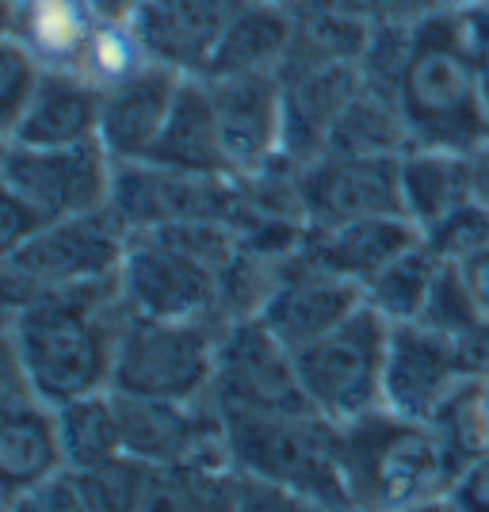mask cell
Here are the masks:
<instances>
[{"label":"cell","instance_id":"cell-1","mask_svg":"<svg viewBox=\"0 0 489 512\" xmlns=\"http://www.w3.org/2000/svg\"><path fill=\"white\" fill-rule=\"evenodd\" d=\"M127 321L130 306L119 276L43 291L31 302L12 337L20 344L39 402L62 406L96 390H111L115 352Z\"/></svg>","mask_w":489,"mask_h":512},{"label":"cell","instance_id":"cell-2","mask_svg":"<svg viewBox=\"0 0 489 512\" xmlns=\"http://www.w3.org/2000/svg\"><path fill=\"white\" fill-rule=\"evenodd\" d=\"M341 463L352 512H405L447 497L463 474L440 428L386 406L341 428Z\"/></svg>","mask_w":489,"mask_h":512},{"label":"cell","instance_id":"cell-3","mask_svg":"<svg viewBox=\"0 0 489 512\" xmlns=\"http://www.w3.org/2000/svg\"><path fill=\"white\" fill-rule=\"evenodd\" d=\"M398 107L413 146L463 150L489 134L474 58L459 43L455 8H436L413 31V54L398 81Z\"/></svg>","mask_w":489,"mask_h":512},{"label":"cell","instance_id":"cell-4","mask_svg":"<svg viewBox=\"0 0 489 512\" xmlns=\"http://www.w3.org/2000/svg\"><path fill=\"white\" fill-rule=\"evenodd\" d=\"M237 474L302 493L333 512H352L341 463V425L318 413H245L218 409Z\"/></svg>","mask_w":489,"mask_h":512},{"label":"cell","instance_id":"cell-5","mask_svg":"<svg viewBox=\"0 0 489 512\" xmlns=\"http://www.w3.org/2000/svg\"><path fill=\"white\" fill-rule=\"evenodd\" d=\"M222 329L226 325H218L214 318L172 321L130 314L115 352L111 390L161 402L211 398Z\"/></svg>","mask_w":489,"mask_h":512},{"label":"cell","instance_id":"cell-6","mask_svg":"<svg viewBox=\"0 0 489 512\" xmlns=\"http://www.w3.org/2000/svg\"><path fill=\"white\" fill-rule=\"evenodd\" d=\"M386 348H390V321L379 318L371 306H363L341 329L295 352L298 379L310 409L341 428L383 409Z\"/></svg>","mask_w":489,"mask_h":512},{"label":"cell","instance_id":"cell-7","mask_svg":"<svg viewBox=\"0 0 489 512\" xmlns=\"http://www.w3.org/2000/svg\"><path fill=\"white\" fill-rule=\"evenodd\" d=\"M241 180L237 176H203L157 165V161H115L111 172V214L130 234L161 230L176 222H234Z\"/></svg>","mask_w":489,"mask_h":512},{"label":"cell","instance_id":"cell-8","mask_svg":"<svg viewBox=\"0 0 489 512\" xmlns=\"http://www.w3.org/2000/svg\"><path fill=\"white\" fill-rule=\"evenodd\" d=\"M211 398L245 413H314L298 379L295 352L260 318L230 321L218 337Z\"/></svg>","mask_w":489,"mask_h":512},{"label":"cell","instance_id":"cell-9","mask_svg":"<svg viewBox=\"0 0 489 512\" xmlns=\"http://www.w3.org/2000/svg\"><path fill=\"white\" fill-rule=\"evenodd\" d=\"M218 279L222 276L211 264L199 260L192 249H184L169 230L130 234L127 256L119 268L123 299L138 318H214Z\"/></svg>","mask_w":489,"mask_h":512},{"label":"cell","instance_id":"cell-10","mask_svg":"<svg viewBox=\"0 0 489 512\" xmlns=\"http://www.w3.org/2000/svg\"><path fill=\"white\" fill-rule=\"evenodd\" d=\"M115 406L123 425V455L149 467H230L226 425L214 398L161 402L115 394Z\"/></svg>","mask_w":489,"mask_h":512},{"label":"cell","instance_id":"cell-11","mask_svg":"<svg viewBox=\"0 0 489 512\" xmlns=\"http://www.w3.org/2000/svg\"><path fill=\"white\" fill-rule=\"evenodd\" d=\"M111 172L115 161L100 138L81 146H50V150L8 142L0 157V176L12 188H20L46 214V222L107 207Z\"/></svg>","mask_w":489,"mask_h":512},{"label":"cell","instance_id":"cell-12","mask_svg":"<svg viewBox=\"0 0 489 512\" xmlns=\"http://www.w3.org/2000/svg\"><path fill=\"white\" fill-rule=\"evenodd\" d=\"M127 245L130 230L111 214V207H100V211L46 222L12 256V264L39 291H58V287H81V283L119 276Z\"/></svg>","mask_w":489,"mask_h":512},{"label":"cell","instance_id":"cell-13","mask_svg":"<svg viewBox=\"0 0 489 512\" xmlns=\"http://www.w3.org/2000/svg\"><path fill=\"white\" fill-rule=\"evenodd\" d=\"M298 195L310 230H333L379 214H405L402 157L321 153L298 169Z\"/></svg>","mask_w":489,"mask_h":512},{"label":"cell","instance_id":"cell-14","mask_svg":"<svg viewBox=\"0 0 489 512\" xmlns=\"http://www.w3.org/2000/svg\"><path fill=\"white\" fill-rule=\"evenodd\" d=\"M356 310H363L360 283L321 268L318 260L298 245L291 256H283L276 287H272V295L260 310V321L291 352H302L306 344L341 329Z\"/></svg>","mask_w":489,"mask_h":512},{"label":"cell","instance_id":"cell-15","mask_svg":"<svg viewBox=\"0 0 489 512\" xmlns=\"http://www.w3.org/2000/svg\"><path fill=\"white\" fill-rule=\"evenodd\" d=\"M467 383V371L447 333L432 329L425 321L390 325L383 383L386 409L413 417V421H432Z\"/></svg>","mask_w":489,"mask_h":512},{"label":"cell","instance_id":"cell-16","mask_svg":"<svg viewBox=\"0 0 489 512\" xmlns=\"http://www.w3.org/2000/svg\"><path fill=\"white\" fill-rule=\"evenodd\" d=\"M283 88V165L302 169L325 153L348 100L363 88L360 62H287Z\"/></svg>","mask_w":489,"mask_h":512},{"label":"cell","instance_id":"cell-17","mask_svg":"<svg viewBox=\"0 0 489 512\" xmlns=\"http://www.w3.org/2000/svg\"><path fill=\"white\" fill-rule=\"evenodd\" d=\"M211 92L218 134L237 176L283 161V88L279 73L203 77Z\"/></svg>","mask_w":489,"mask_h":512},{"label":"cell","instance_id":"cell-18","mask_svg":"<svg viewBox=\"0 0 489 512\" xmlns=\"http://www.w3.org/2000/svg\"><path fill=\"white\" fill-rule=\"evenodd\" d=\"M245 4L249 0H142L130 27L149 62L199 77Z\"/></svg>","mask_w":489,"mask_h":512},{"label":"cell","instance_id":"cell-19","mask_svg":"<svg viewBox=\"0 0 489 512\" xmlns=\"http://www.w3.org/2000/svg\"><path fill=\"white\" fill-rule=\"evenodd\" d=\"M184 73L146 62L115 85L100 88V142L111 161H146L169 119Z\"/></svg>","mask_w":489,"mask_h":512},{"label":"cell","instance_id":"cell-20","mask_svg":"<svg viewBox=\"0 0 489 512\" xmlns=\"http://www.w3.org/2000/svg\"><path fill=\"white\" fill-rule=\"evenodd\" d=\"M425 234L417 230V222L409 214H379V218H360V222H344L333 230H306L302 249L318 260L321 268L367 283L383 272L386 264H394L402 253H409Z\"/></svg>","mask_w":489,"mask_h":512},{"label":"cell","instance_id":"cell-21","mask_svg":"<svg viewBox=\"0 0 489 512\" xmlns=\"http://www.w3.org/2000/svg\"><path fill=\"white\" fill-rule=\"evenodd\" d=\"M100 138V88L81 73L43 69L31 104L12 130L16 146H81Z\"/></svg>","mask_w":489,"mask_h":512},{"label":"cell","instance_id":"cell-22","mask_svg":"<svg viewBox=\"0 0 489 512\" xmlns=\"http://www.w3.org/2000/svg\"><path fill=\"white\" fill-rule=\"evenodd\" d=\"M65 474L58 417L46 402H27L0 413V497L20 501Z\"/></svg>","mask_w":489,"mask_h":512},{"label":"cell","instance_id":"cell-23","mask_svg":"<svg viewBox=\"0 0 489 512\" xmlns=\"http://www.w3.org/2000/svg\"><path fill=\"white\" fill-rule=\"evenodd\" d=\"M104 16L92 0H12L8 35L20 39L43 69L81 73Z\"/></svg>","mask_w":489,"mask_h":512},{"label":"cell","instance_id":"cell-24","mask_svg":"<svg viewBox=\"0 0 489 512\" xmlns=\"http://www.w3.org/2000/svg\"><path fill=\"white\" fill-rule=\"evenodd\" d=\"M295 43V12L279 0H249L226 35L214 46L211 62L199 77H256L279 73Z\"/></svg>","mask_w":489,"mask_h":512},{"label":"cell","instance_id":"cell-25","mask_svg":"<svg viewBox=\"0 0 489 512\" xmlns=\"http://www.w3.org/2000/svg\"><path fill=\"white\" fill-rule=\"evenodd\" d=\"M146 161L184 172H203V176H237L230 169L226 146H222L211 92H207L203 77H184V85L176 92V104L165 119V130H161V138L149 150Z\"/></svg>","mask_w":489,"mask_h":512},{"label":"cell","instance_id":"cell-26","mask_svg":"<svg viewBox=\"0 0 489 512\" xmlns=\"http://www.w3.org/2000/svg\"><path fill=\"white\" fill-rule=\"evenodd\" d=\"M467 203H474L467 153L432 146H413L402 153V207L421 234H432Z\"/></svg>","mask_w":489,"mask_h":512},{"label":"cell","instance_id":"cell-27","mask_svg":"<svg viewBox=\"0 0 489 512\" xmlns=\"http://www.w3.org/2000/svg\"><path fill=\"white\" fill-rule=\"evenodd\" d=\"M409 150H413V138L398 100L371 85H363L348 100L325 142V153H348V157H402Z\"/></svg>","mask_w":489,"mask_h":512},{"label":"cell","instance_id":"cell-28","mask_svg":"<svg viewBox=\"0 0 489 512\" xmlns=\"http://www.w3.org/2000/svg\"><path fill=\"white\" fill-rule=\"evenodd\" d=\"M54 417H58V440H62L69 474L104 467L115 455H123V425H119V406L111 390L62 402L54 406Z\"/></svg>","mask_w":489,"mask_h":512},{"label":"cell","instance_id":"cell-29","mask_svg":"<svg viewBox=\"0 0 489 512\" xmlns=\"http://www.w3.org/2000/svg\"><path fill=\"white\" fill-rule=\"evenodd\" d=\"M440 268H444V256L436 253L425 237V241H417L409 253L398 256L394 264H386L375 279L363 283V306H371V310H375L379 318L390 321V325L421 321Z\"/></svg>","mask_w":489,"mask_h":512},{"label":"cell","instance_id":"cell-30","mask_svg":"<svg viewBox=\"0 0 489 512\" xmlns=\"http://www.w3.org/2000/svg\"><path fill=\"white\" fill-rule=\"evenodd\" d=\"M234 467H149L138 512H234Z\"/></svg>","mask_w":489,"mask_h":512},{"label":"cell","instance_id":"cell-31","mask_svg":"<svg viewBox=\"0 0 489 512\" xmlns=\"http://www.w3.org/2000/svg\"><path fill=\"white\" fill-rule=\"evenodd\" d=\"M432 425L444 432V440L451 444L455 459L463 463V470L489 451V379L467 383L451 402H447Z\"/></svg>","mask_w":489,"mask_h":512},{"label":"cell","instance_id":"cell-32","mask_svg":"<svg viewBox=\"0 0 489 512\" xmlns=\"http://www.w3.org/2000/svg\"><path fill=\"white\" fill-rule=\"evenodd\" d=\"M88 512H138L149 482V463L134 455H115L104 467L73 474Z\"/></svg>","mask_w":489,"mask_h":512},{"label":"cell","instance_id":"cell-33","mask_svg":"<svg viewBox=\"0 0 489 512\" xmlns=\"http://www.w3.org/2000/svg\"><path fill=\"white\" fill-rule=\"evenodd\" d=\"M146 62V50L138 43L130 20H104L92 46H88L81 77H88L96 88H107L115 85V81H123V77H130V73H138Z\"/></svg>","mask_w":489,"mask_h":512},{"label":"cell","instance_id":"cell-34","mask_svg":"<svg viewBox=\"0 0 489 512\" xmlns=\"http://www.w3.org/2000/svg\"><path fill=\"white\" fill-rule=\"evenodd\" d=\"M39 77H43V65L31 58V50L12 35H0V134H8V142L31 104Z\"/></svg>","mask_w":489,"mask_h":512},{"label":"cell","instance_id":"cell-35","mask_svg":"<svg viewBox=\"0 0 489 512\" xmlns=\"http://www.w3.org/2000/svg\"><path fill=\"white\" fill-rule=\"evenodd\" d=\"M413 31H417V23L371 27V39H367L360 58L363 85L379 88V92L398 100V81H402L409 54H413Z\"/></svg>","mask_w":489,"mask_h":512},{"label":"cell","instance_id":"cell-36","mask_svg":"<svg viewBox=\"0 0 489 512\" xmlns=\"http://www.w3.org/2000/svg\"><path fill=\"white\" fill-rule=\"evenodd\" d=\"M421 321L432 325V329H440V333H447V337H451V333H463L474 321H482L467 279L459 272V264L444 260V268H440V276H436V287H432V295H428V306H425V314H421Z\"/></svg>","mask_w":489,"mask_h":512},{"label":"cell","instance_id":"cell-37","mask_svg":"<svg viewBox=\"0 0 489 512\" xmlns=\"http://www.w3.org/2000/svg\"><path fill=\"white\" fill-rule=\"evenodd\" d=\"M428 237V245L444 260H467L470 253L489 245V207L467 203L463 211H455L447 222H440Z\"/></svg>","mask_w":489,"mask_h":512},{"label":"cell","instance_id":"cell-38","mask_svg":"<svg viewBox=\"0 0 489 512\" xmlns=\"http://www.w3.org/2000/svg\"><path fill=\"white\" fill-rule=\"evenodd\" d=\"M46 226V214L0 176V260H12Z\"/></svg>","mask_w":489,"mask_h":512},{"label":"cell","instance_id":"cell-39","mask_svg":"<svg viewBox=\"0 0 489 512\" xmlns=\"http://www.w3.org/2000/svg\"><path fill=\"white\" fill-rule=\"evenodd\" d=\"M459 20V43L474 58V77H478V92H482V107L489 115V0H474L455 8Z\"/></svg>","mask_w":489,"mask_h":512},{"label":"cell","instance_id":"cell-40","mask_svg":"<svg viewBox=\"0 0 489 512\" xmlns=\"http://www.w3.org/2000/svg\"><path fill=\"white\" fill-rule=\"evenodd\" d=\"M234 512H333L302 497V493H291L283 486H272V482H260V478H249V474H237V505Z\"/></svg>","mask_w":489,"mask_h":512},{"label":"cell","instance_id":"cell-41","mask_svg":"<svg viewBox=\"0 0 489 512\" xmlns=\"http://www.w3.org/2000/svg\"><path fill=\"white\" fill-rule=\"evenodd\" d=\"M341 12L356 16L367 27H398V23H421L428 12H436V0H329Z\"/></svg>","mask_w":489,"mask_h":512},{"label":"cell","instance_id":"cell-42","mask_svg":"<svg viewBox=\"0 0 489 512\" xmlns=\"http://www.w3.org/2000/svg\"><path fill=\"white\" fill-rule=\"evenodd\" d=\"M35 386L27 375V363L20 356V344L12 333H0V413L35 402Z\"/></svg>","mask_w":489,"mask_h":512},{"label":"cell","instance_id":"cell-43","mask_svg":"<svg viewBox=\"0 0 489 512\" xmlns=\"http://www.w3.org/2000/svg\"><path fill=\"white\" fill-rule=\"evenodd\" d=\"M16 512H88V505L85 497H81V490H77V478L65 470L54 482H46L43 490L20 497Z\"/></svg>","mask_w":489,"mask_h":512},{"label":"cell","instance_id":"cell-44","mask_svg":"<svg viewBox=\"0 0 489 512\" xmlns=\"http://www.w3.org/2000/svg\"><path fill=\"white\" fill-rule=\"evenodd\" d=\"M459 512H489V451L478 455L447 493Z\"/></svg>","mask_w":489,"mask_h":512},{"label":"cell","instance_id":"cell-45","mask_svg":"<svg viewBox=\"0 0 489 512\" xmlns=\"http://www.w3.org/2000/svg\"><path fill=\"white\" fill-rule=\"evenodd\" d=\"M451 264H459V272H463V279H467L470 295H474L478 314L489 318V245L486 249H478V253H470L467 260H451Z\"/></svg>","mask_w":489,"mask_h":512},{"label":"cell","instance_id":"cell-46","mask_svg":"<svg viewBox=\"0 0 489 512\" xmlns=\"http://www.w3.org/2000/svg\"><path fill=\"white\" fill-rule=\"evenodd\" d=\"M467 172H470V195L474 203L489 207V134L467 150Z\"/></svg>","mask_w":489,"mask_h":512},{"label":"cell","instance_id":"cell-47","mask_svg":"<svg viewBox=\"0 0 489 512\" xmlns=\"http://www.w3.org/2000/svg\"><path fill=\"white\" fill-rule=\"evenodd\" d=\"M92 4H96V12H100L104 20H130L142 0H92Z\"/></svg>","mask_w":489,"mask_h":512},{"label":"cell","instance_id":"cell-48","mask_svg":"<svg viewBox=\"0 0 489 512\" xmlns=\"http://www.w3.org/2000/svg\"><path fill=\"white\" fill-rule=\"evenodd\" d=\"M405 512H459V509H455L451 497H432V501H421V505H413V509Z\"/></svg>","mask_w":489,"mask_h":512},{"label":"cell","instance_id":"cell-49","mask_svg":"<svg viewBox=\"0 0 489 512\" xmlns=\"http://www.w3.org/2000/svg\"><path fill=\"white\" fill-rule=\"evenodd\" d=\"M440 8H463V4H474V0H436Z\"/></svg>","mask_w":489,"mask_h":512},{"label":"cell","instance_id":"cell-50","mask_svg":"<svg viewBox=\"0 0 489 512\" xmlns=\"http://www.w3.org/2000/svg\"><path fill=\"white\" fill-rule=\"evenodd\" d=\"M0 512H16V501H8V497H0Z\"/></svg>","mask_w":489,"mask_h":512},{"label":"cell","instance_id":"cell-51","mask_svg":"<svg viewBox=\"0 0 489 512\" xmlns=\"http://www.w3.org/2000/svg\"><path fill=\"white\" fill-rule=\"evenodd\" d=\"M4 150H8V134H0V157H4Z\"/></svg>","mask_w":489,"mask_h":512},{"label":"cell","instance_id":"cell-52","mask_svg":"<svg viewBox=\"0 0 489 512\" xmlns=\"http://www.w3.org/2000/svg\"><path fill=\"white\" fill-rule=\"evenodd\" d=\"M279 4H295V0H279Z\"/></svg>","mask_w":489,"mask_h":512}]
</instances>
